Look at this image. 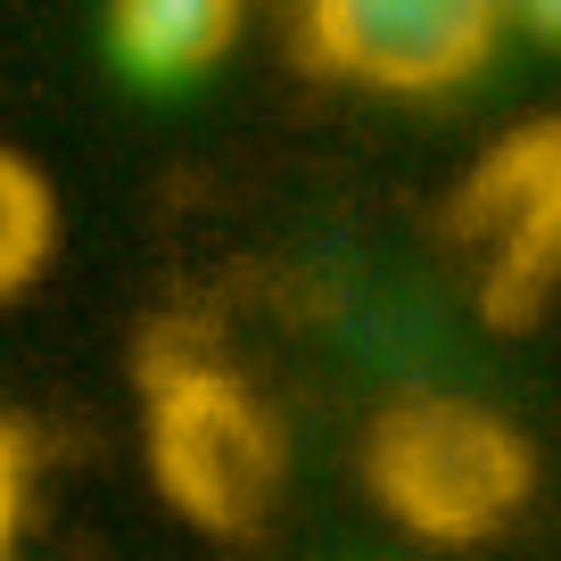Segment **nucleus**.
I'll return each instance as SVG.
<instances>
[{
    "label": "nucleus",
    "instance_id": "nucleus-1",
    "mask_svg": "<svg viewBox=\"0 0 561 561\" xmlns=\"http://www.w3.org/2000/svg\"><path fill=\"white\" fill-rule=\"evenodd\" d=\"M371 495L413 537L471 545L528 495V446L462 397H421L371 430Z\"/></svg>",
    "mask_w": 561,
    "mask_h": 561
},
{
    "label": "nucleus",
    "instance_id": "nucleus-2",
    "mask_svg": "<svg viewBox=\"0 0 561 561\" xmlns=\"http://www.w3.org/2000/svg\"><path fill=\"white\" fill-rule=\"evenodd\" d=\"M149 462H158L165 495H174L191 520L240 528L264 520L280 488V446L264 430V413L224 380V371H182L158 388V421H149Z\"/></svg>",
    "mask_w": 561,
    "mask_h": 561
},
{
    "label": "nucleus",
    "instance_id": "nucleus-3",
    "mask_svg": "<svg viewBox=\"0 0 561 561\" xmlns=\"http://www.w3.org/2000/svg\"><path fill=\"white\" fill-rule=\"evenodd\" d=\"M495 34L504 0H306V50L364 91H455Z\"/></svg>",
    "mask_w": 561,
    "mask_h": 561
},
{
    "label": "nucleus",
    "instance_id": "nucleus-4",
    "mask_svg": "<svg viewBox=\"0 0 561 561\" xmlns=\"http://www.w3.org/2000/svg\"><path fill=\"white\" fill-rule=\"evenodd\" d=\"M248 0H107V50L133 83L174 91L231 58Z\"/></svg>",
    "mask_w": 561,
    "mask_h": 561
},
{
    "label": "nucleus",
    "instance_id": "nucleus-5",
    "mask_svg": "<svg viewBox=\"0 0 561 561\" xmlns=\"http://www.w3.org/2000/svg\"><path fill=\"white\" fill-rule=\"evenodd\" d=\"M50 191H42V174L25 158H9L0 149V298H18L25 280L42 273V256H50Z\"/></svg>",
    "mask_w": 561,
    "mask_h": 561
},
{
    "label": "nucleus",
    "instance_id": "nucleus-6",
    "mask_svg": "<svg viewBox=\"0 0 561 561\" xmlns=\"http://www.w3.org/2000/svg\"><path fill=\"white\" fill-rule=\"evenodd\" d=\"M18 504H25V462H18L9 421H0V561L18 553Z\"/></svg>",
    "mask_w": 561,
    "mask_h": 561
}]
</instances>
